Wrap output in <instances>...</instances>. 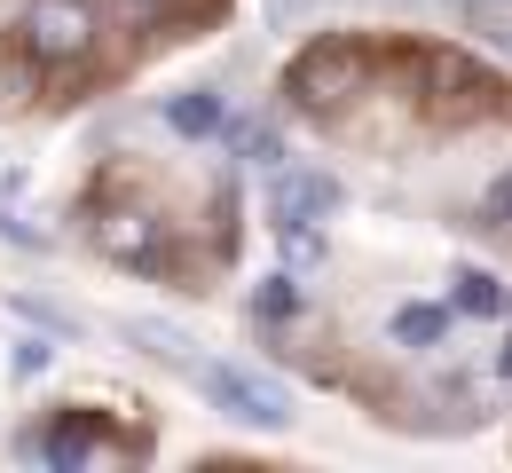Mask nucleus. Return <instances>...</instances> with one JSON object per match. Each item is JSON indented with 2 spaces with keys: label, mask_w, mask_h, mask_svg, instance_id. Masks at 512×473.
Returning a JSON list of instances; mask_svg holds the SVG:
<instances>
[{
  "label": "nucleus",
  "mask_w": 512,
  "mask_h": 473,
  "mask_svg": "<svg viewBox=\"0 0 512 473\" xmlns=\"http://www.w3.org/2000/svg\"><path fill=\"white\" fill-rule=\"evenodd\" d=\"M331 205H339V182H331V174H284V166H276V190H268V213H276V221H323Z\"/></svg>",
  "instance_id": "obj_4"
},
{
  "label": "nucleus",
  "mask_w": 512,
  "mask_h": 473,
  "mask_svg": "<svg viewBox=\"0 0 512 473\" xmlns=\"http://www.w3.org/2000/svg\"><path fill=\"white\" fill-rule=\"evenodd\" d=\"M449 332V308H394V339L402 347H434Z\"/></svg>",
  "instance_id": "obj_10"
},
{
  "label": "nucleus",
  "mask_w": 512,
  "mask_h": 473,
  "mask_svg": "<svg viewBox=\"0 0 512 473\" xmlns=\"http://www.w3.org/2000/svg\"><path fill=\"white\" fill-rule=\"evenodd\" d=\"M166 119H174V135H213V127H221V95L190 87V95H174V103H166Z\"/></svg>",
  "instance_id": "obj_8"
},
{
  "label": "nucleus",
  "mask_w": 512,
  "mask_h": 473,
  "mask_svg": "<svg viewBox=\"0 0 512 473\" xmlns=\"http://www.w3.org/2000/svg\"><path fill=\"white\" fill-rule=\"evenodd\" d=\"M355 79H363V56H355V48H316V56H300V71H292V95L323 111V103L355 95Z\"/></svg>",
  "instance_id": "obj_3"
},
{
  "label": "nucleus",
  "mask_w": 512,
  "mask_h": 473,
  "mask_svg": "<svg viewBox=\"0 0 512 473\" xmlns=\"http://www.w3.org/2000/svg\"><path fill=\"white\" fill-rule=\"evenodd\" d=\"M150 245H158V221L150 213H111L103 221V253L111 261H150Z\"/></svg>",
  "instance_id": "obj_5"
},
{
  "label": "nucleus",
  "mask_w": 512,
  "mask_h": 473,
  "mask_svg": "<svg viewBox=\"0 0 512 473\" xmlns=\"http://www.w3.org/2000/svg\"><path fill=\"white\" fill-rule=\"evenodd\" d=\"M127 339H142L150 355H166V363H190V332L182 324H166V316H134Z\"/></svg>",
  "instance_id": "obj_9"
},
{
  "label": "nucleus",
  "mask_w": 512,
  "mask_h": 473,
  "mask_svg": "<svg viewBox=\"0 0 512 473\" xmlns=\"http://www.w3.org/2000/svg\"><path fill=\"white\" fill-rule=\"evenodd\" d=\"M497 379H512V332H505V347H497Z\"/></svg>",
  "instance_id": "obj_14"
},
{
  "label": "nucleus",
  "mask_w": 512,
  "mask_h": 473,
  "mask_svg": "<svg viewBox=\"0 0 512 473\" xmlns=\"http://www.w3.org/2000/svg\"><path fill=\"white\" fill-rule=\"evenodd\" d=\"M190 371H197L205 403L221 410V418H237V426H292V395H284L276 379L237 371V363H190Z\"/></svg>",
  "instance_id": "obj_1"
},
{
  "label": "nucleus",
  "mask_w": 512,
  "mask_h": 473,
  "mask_svg": "<svg viewBox=\"0 0 512 473\" xmlns=\"http://www.w3.org/2000/svg\"><path fill=\"white\" fill-rule=\"evenodd\" d=\"M292 308H300V284H292V276H268L253 292V316H292Z\"/></svg>",
  "instance_id": "obj_12"
},
{
  "label": "nucleus",
  "mask_w": 512,
  "mask_h": 473,
  "mask_svg": "<svg viewBox=\"0 0 512 473\" xmlns=\"http://www.w3.org/2000/svg\"><path fill=\"white\" fill-rule=\"evenodd\" d=\"M457 308H465V316H505L512 300H505V284L489 269H457Z\"/></svg>",
  "instance_id": "obj_7"
},
{
  "label": "nucleus",
  "mask_w": 512,
  "mask_h": 473,
  "mask_svg": "<svg viewBox=\"0 0 512 473\" xmlns=\"http://www.w3.org/2000/svg\"><path fill=\"white\" fill-rule=\"evenodd\" d=\"M237 150H245L253 166H284V135H276V127H237Z\"/></svg>",
  "instance_id": "obj_11"
},
{
  "label": "nucleus",
  "mask_w": 512,
  "mask_h": 473,
  "mask_svg": "<svg viewBox=\"0 0 512 473\" xmlns=\"http://www.w3.org/2000/svg\"><path fill=\"white\" fill-rule=\"evenodd\" d=\"M276 245H284V269L292 276L323 269V229L316 221H276Z\"/></svg>",
  "instance_id": "obj_6"
},
{
  "label": "nucleus",
  "mask_w": 512,
  "mask_h": 473,
  "mask_svg": "<svg viewBox=\"0 0 512 473\" xmlns=\"http://www.w3.org/2000/svg\"><path fill=\"white\" fill-rule=\"evenodd\" d=\"M48 355H56V347H48V339H24V347H16V371H24V379H32V371H48Z\"/></svg>",
  "instance_id": "obj_13"
},
{
  "label": "nucleus",
  "mask_w": 512,
  "mask_h": 473,
  "mask_svg": "<svg viewBox=\"0 0 512 473\" xmlns=\"http://www.w3.org/2000/svg\"><path fill=\"white\" fill-rule=\"evenodd\" d=\"M24 40H32L40 64H79V56L95 48V8H87V0H40V8L24 16Z\"/></svg>",
  "instance_id": "obj_2"
}]
</instances>
